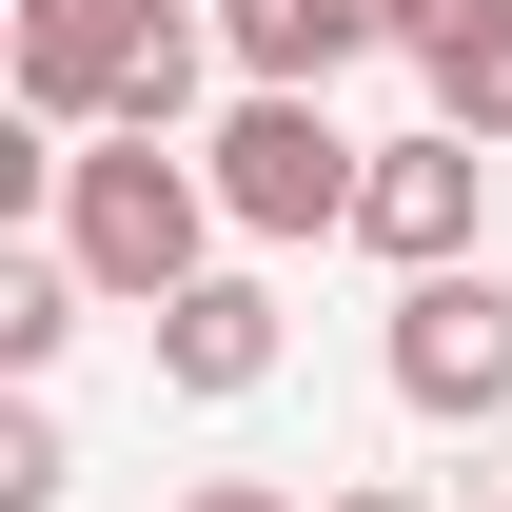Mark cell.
I'll return each mask as SVG.
<instances>
[{
	"instance_id": "6da1fadb",
	"label": "cell",
	"mask_w": 512,
	"mask_h": 512,
	"mask_svg": "<svg viewBox=\"0 0 512 512\" xmlns=\"http://www.w3.org/2000/svg\"><path fill=\"white\" fill-rule=\"evenodd\" d=\"M217 178H197L178 138H79V178H60V256L119 296V316H158V296H197L217 276Z\"/></svg>"
},
{
	"instance_id": "7a4b0ae2",
	"label": "cell",
	"mask_w": 512,
	"mask_h": 512,
	"mask_svg": "<svg viewBox=\"0 0 512 512\" xmlns=\"http://www.w3.org/2000/svg\"><path fill=\"white\" fill-rule=\"evenodd\" d=\"M197 178H217V217H237L256 256H296V237H355L375 138H335V99H316V79H237V119L197 138Z\"/></svg>"
},
{
	"instance_id": "3957f363",
	"label": "cell",
	"mask_w": 512,
	"mask_h": 512,
	"mask_svg": "<svg viewBox=\"0 0 512 512\" xmlns=\"http://www.w3.org/2000/svg\"><path fill=\"white\" fill-rule=\"evenodd\" d=\"M375 375H394V414H434V434H493V414H512V276H493V256H453V276H394Z\"/></svg>"
},
{
	"instance_id": "277c9868",
	"label": "cell",
	"mask_w": 512,
	"mask_h": 512,
	"mask_svg": "<svg viewBox=\"0 0 512 512\" xmlns=\"http://www.w3.org/2000/svg\"><path fill=\"white\" fill-rule=\"evenodd\" d=\"M178 20H197V0H20V40H0V60H20V119L119 138L138 119V60H158Z\"/></svg>"
},
{
	"instance_id": "5b68a950",
	"label": "cell",
	"mask_w": 512,
	"mask_h": 512,
	"mask_svg": "<svg viewBox=\"0 0 512 512\" xmlns=\"http://www.w3.org/2000/svg\"><path fill=\"white\" fill-rule=\"evenodd\" d=\"M355 237L394 256V276H453V256L493 237V138L434 119V138H375V178H355Z\"/></svg>"
},
{
	"instance_id": "8992f818",
	"label": "cell",
	"mask_w": 512,
	"mask_h": 512,
	"mask_svg": "<svg viewBox=\"0 0 512 512\" xmlns=\"http://www.w3.org/2000/svg\"><path fill=\"white\" fill-rule=\"evenodd\" d=\"M394 20H414V0H217V60H237V79H316V99H335V60H375Z\"/></svg>"
},
{
	"instance_id": "52a82bcc",
	"label": "cell",
	"mask_w": 512,
	"mask_h": 512,
	"mask_svg": "<svg viewBox=\"0 0 512 512\" xmlns=\"http://www.w3.org/2000/svg\"><path fill=\"white\" fill-rule=\"evenodd\" d=\"M394 60L434 79V119L512 138V0H414V20H394Z\"/></svg>"
},
{
	"instance_id": "ba28073f",
	"label": "cell",
	"mask_w": 512,
	"mask_h": 512,
	"mask_svg": "<svg viewBox=\"0 0 512 512\" xmlns=\"http://www.w3.org/2000/svg\"><path fill=\"white\" fill-rule=\"evenodd\" d=\"M158 375H178V394H256V375H276V276H197V296H158Z\"/></svg>"
},
{
	"instance_id": "9c48e42d",
	"label": "cell",
	"mask_w": 512,
	"mask_h": 512,
	"mask_svg": "<svg viewBox=\"0 0 512 512\" xmlns=\"http://www.w3.org/2000/svg\"><path fill=\"white\" fill-rule=\"evenodd\" d=\"M79 296H99V276H79L60 237H40V256H0V375H20V394L60 375V335H79Z\"/></svg>"
},
{
	"instance_id": "30bf717a",
	"label": "cell",
	"mask_w": 512,
	"mask_h": 512,
	"mask_svg": "<svg viewBox=\"0 0 512 512\" xmlns=\"http://www.w3.org/2000/svg\"><path fill=\"white\" fill-rule=\"evenodd\" d=\"M60 493H79L60 414H40V394H0V512H60Z\"/></svg>"
},
{
	"instance_id": "8fae6325",
	"label": "cell",
	"mask_w": 512,
	"mask_h": 512,
	"mask_svg": "<svg viewBox=\"0 0 512 512\" xmlns=\"http://www.w3.org/2000/svg\"><path fill=\"white\" fill-rule=\"evenodd\" d=\"M178 512H296V493H276V473H197Z\"/></svg>"
},
{
	"instance_id": "7c38bea8",
	"label": "cell",
	"mask_w": 512,
	"mask_h": 512,
	"mask_svg": "<svg viewBox=\"0 0 512 512\" xmlns=\"http://www.w3.org/2000/svg\"><path fill=\"white\" fill-rule=\"evenodd\" d=\"M316 512H434V493H394V473H355V493H316Z\"/></svg>"
},
{
	"instance_id": "4fadbf2b",
	"label": "cell",
	"mask_w": 512,
	"mask_h": 512,
	"mask_svg": "<svg viewBox=\"0 0 512 512\" xmlns=\"http://www.w3.org/2000/svg\"><path fill=\"white\" fill-rule=\"evenodd\" d=\"M473 512H512V493H473Z\"/></svg>"
}]
</instances>
